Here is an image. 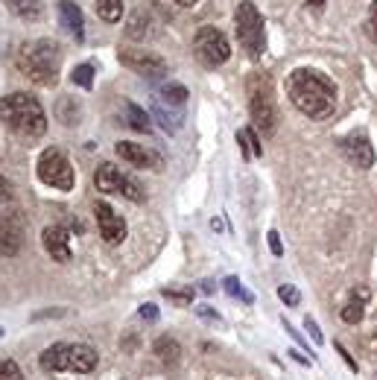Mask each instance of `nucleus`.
Segmentation results:
<instances>
[{"instance_id":"39","label":"nucleus","mask_w":377,"mask_h":380,"mask_svg":"<svg viewBox=\"0 0 377 380\" xmlns=\"http://www.w3.org/2000/svg\"><path fill=\"white\" fill-rule=\"evenodd\" d=\"M178 6H185V9H190V6H196V0H175Z\"/></svg>"},{"instance_id":"16","label":"nucleus","mask_w":377,"mask_h":380,"mask_svg":"<svg viewBox=\"0 0 377 380\" xmlns=\"http://www.w3.org/2000/svg\"><path fill=\"white\" fill-rule=\"evenodd\" d=\"M58 21H62V27L76 38V42L85 38V18H82V9H79L76 0H58Z\"/></svg>"},{"instance_id":"33","label":"nucleus","mask_w":377,"mask_h":380,"mask_svg":"<svg viewBox=\"0 0 377 380\" xmlns=\"http://www.w3.org/2000/svg\"><path fill=\"white\" fill-rule=\"evenodd\" d=\"M304 328L310 331V336H313V343H316V345H322V343H325V336H322V331H319V325H316V322H313V319H310V316L304 319Z\"/></svg>"},{"instance_id":"25","label":"nucleus","mask_w":377,"mask_h":380,"mask_svg":"<svg viewBox=\"0 0 377 380\" xmlns=\"http://www.w3.org/2000/svg\"><path fill=\"white\" fill-rule=\"evenodd\" d=\"M158 94H161V99H164V103H170V106H185L187 103V88L185 85H178V82H170V85H161V91H158Z\"/></svg>"},{"instance_id":"42","label":"nucleus","mask_w":377,"mask_h":380,"mask_svg":"<svg viewBox=\"0 0 377 380\" xmlns=\"http://www.w3.org/2000/svg\"><path fill=\"white\" fill-rule=\"evenodd\" d=\"M374 377H377V374H374Z\"/></svg>"},{"instance_id":"4","label":"nucleus","mask_w":377,"mask_h":380,"mask_svg":"<svg viewBox=\"0 0 377 380\" xmlns=\"http://www.w3.org/2000/svg\"><path fill=\"white\" fill-rule=\"evenodd\" d=\"M24 237H27V219L21 202H18L12 182L0 176V255L15 257L24 249Z\"/></svg>"},{"instance_id":"27","label":"nucleus","mask_w":377,"mask_h":380,"mask_svg":"<svg viewBox=\"0 0 377 380\" xmlns=\"http://www.w3.org/2000/svg\"><path fill=\"white\" fill-rule=\"evenodd\" d=\"M70 82L79 85V88H85V91H91L94 88V65H76L73 73H70Z\"/></svg>"},{"instance_id":"14","label":"nucleus","mask_w":377,"mask_h":380,"mask_svg":"<svg viewBox=\"0 0 377 380\" xmlns=\"http://www.w3.org/2000/svg\"><path fill=\"white\" fill-rule=\"evenodd\" d=\"M42 246L44 252L53 257L56 264H68L73 257V249H70V231L65 226H47L42 231Z\"/></svg>"},{"instance_id":"6","label":"nucleus","mask_w":377,"mask_h":380,"mask_svg":"<svg viewBox=\"0 0 377 380\" xmlns=\"http://www.w3.org/2000/svg\"><path fill=\"white\" fill-rule=\"evenodd\" d=\"M234 30H237V38H240V47L249 53V59L257 62L266 50V24L252 0H243L234 9Z\"/></svg>"},{"instance_id":"29","label":"nucleus","mask_w":377,"mask_h":380,"mask_svg":"<svg viewBox=\"0 0 377 380\" xmlns=\"http://www.w3.org/2000/svg\"><path fill=\"white\" fill-rule=\"evenodd\" d=\"M164 295L170 298V302H175L178 307L193 305V290H190V287H187V290H173V287H167V290H164Z\"/></svg>"},{"instance_id":"34","label":"nucleus","mask_w":377,"mask_h":380,"mask_svg":"<svg viewBox=\"0 0 377 380\" xmlns=\"http://www.w3.org/2000/svg\"><path fill=\"white\" fill-rule=\"evenodd\" d=\"M266 237H269V249H272V255H275V257H281V255H284V246H281V234H278V231H269Z\"/></svg>"},{"instance_id":"12","label":"nucleus","mask_w":377,"mask_h":380,"mask_svg":"<svg viewBox=\"0 0 377 380\" xmlns=\"http://www.w3.org/2000/svg\"><path fill=\"white\" fill-rule=\"evenodd\" d=\"M340 149L348 161L357 167V170H369L374 167V147H371V137L363 132V129H354L348 132L342 141H340Z\"/></svg>"},{"instance_id":"15","label":"nucleus","mask_w":377,"mask_h":380,"mask_svg":"<svg viewBox=\"0 0 377 380\" xmlns=\"http://www.w3.org/2000/svg\"><path fill=\"white\" fill-rule=\"evenodd\" d=\"M114 152L123 158L126 164H132V167H141V170H161L164 167V158L158 155V152H152V149H147L144 144H132V141H120L114 147Z\"/></svg>"},{"instance_id":"22","label":"nucleus","mask_w":377,"mask_h":380,"mask_svg":"<svg viewBox=\"0 0 377 380\" xmlns=\"http://www.w3.org/2000/svg\"><path fill=\"white\" fill-rule=\"evenodd\" d=\"M126 117H129V126L135 129V132H149L152 129V117L141 109V106H135V103H129V99H126Z\"/></svg>"},{"instance_id":"24","label":"nucleus","mask_w":377,"mask_h":380,"mask_svg":"<svg viewBox=\"0 0 377 380\" xmlns=\"http://www.w3.org/2000/svg\"><path fill=\"white\" fill-rule=\"evenodd\" d=\"M152 117H155L167 132H178V129H182V114H178V111H167L161 103L152 106Z\"/></svg>"},{"instance_id":"10","label":"nucleus","mask_w":377,"mask_h":380,"mask_svg":"<svg viewBox=\"0 0 377 380\" xmlns=\"http://www.w3.org/2000/svg\"><path fill=\"white\" fill-rule=\"evenodd\" d=\"M193 53L205 68H220L231 59V44L223 30L216 27H202L193 38Z\"/></svg>"},{"instance_id":"2","label":"nucleus","mask_w":377,"mask_h":380,"mask_svg":"<svg viewBox=\"0 0 377 380\" xmlns=\"http://www.w3.org/2000/svg\"><path fill=\"white\" fill-rule=\"evenodd\" d=\"M0 120L9 132H15L24 141H35L47 132V114L38 103V97L30 91H15L9 97H0Z\"/></svg>"},{"instance_id":"28","label":"nucleus","mask_w":377,"mask_h":380,"mask_svg":"<svg viewBox=\"0 0 377 380\" xmlns=\"http://www.w3.org/2000/svg\"><path fill=\"white\" fill-rule=\"evenodd\" d=\"M223 287H225V293H228V295H234V298H243L246 305H252V302H254V298H252V293H246V290H243V284L237 281V278H225V281H223Z\"/></svg>"},{"instance_id":"38","label":"nucleus","mask_w":377,"mask_h":380,"mask_svg":"<svg viewBox=\"0 0 377 380\" xmlns=\"http://www.w3.org/2000/svg\"><path fill=\"white\" fill-rule=\"evenodd\" d=\"M307 6H313L316 12H322L325 9V0H307Z\"/></svg>"},{"instance_id":"9","label":"nucleus","mask_w":377,"mask_h":380,"mask_svg":"<svg viewBox=\"0 0 377 380\" xmlns=\"http://www.w3.org/2000/svg\"><path fill=\"white\" fill-rule=\"evenodd\" d=\"M35 173H38V178H42V182H44L47 188H53V190H62V193L73 190L76 176H73V167H70L68 155H65L62 149L47 147L42 155H38Z\"/></svg>"},{"instance_id":"21","label":"nucleus","mask_w":377,"mask_h":380,"mask_svg":"<svg viewBox=\"0 0 377 380\" xmlns=\"http://www.w3.org/2000/svg\"><path fill=\"white\" fill-rule=\"evenodd\" d=\"M4 4H6L9 12H15L18 18H24V21H38L42 12H44L38 0H4Z\"/></svg>"},{"instance_id":"40","label":"nucleus","mask_w":377,"mask_h":380,"mask_svg":"<svg viewBox=\"0 0 377 380\" xmlns=\"http://www.w3.org/2000/svg\"><path fill=\"white\" fill-rule=\"evenodd\" d=\"M287 354H290V357H292V360H299V363H307V360H304V357H302V354H299V351H287Z\"/></svg>"},{"instance_id":"36","label":"nucleus","mask_w":377,"mask_h":380,"mask_svg":"<svg viewBox=\"0 0 377 380\" xmlns=\"http://www.w3.org/2000/svg\"><path fill=\"white\" fill-rule=\"evenodd\" d=\"M336 351H340V354H342V360H345V363H348V366H351V369L357 372V363H354V357H351V354L345 351V345H340V343H336Z\"/></svg>"},{"instance_id":"26","label":"nucleus","mask_w":377,"mask_h":380,"mask_svg":"<svg viewBox=\"0 0 377 380\" xmlns=\"http://www.w3.org/2000/svg\"><path fill=\"white\" fill-rule=\"evenodd\" d=\"M56 114H58V120H62L65 126L79 123V106H76V99L62 97V99H58V106H56Z\"/></svg>"},{"instance_id":"35","label":"nucleus","mask_w":377,"mask_h":380,"mask_svg":"<svg viewBox=\"0 0 377 380\" xmlns=\"http://www.w3.org/2000/svg\"><path fill=\"white\" fill-rule=\"evenodd\" d=\"M137 313H141V319H149V322H155V319H158V310H155V305H144V307L137 310Z\"/></svg>"},{"instance_id":"23","label":"nucleus","mask_w":377,"mask_h":380,"mask_svg":"<svg viewBox=\"0 0 377 380\" xmlns=\"http://www.w3.org/2000/svg\"><path fill=\"white\" fill-rule=\"evenodd\" d=\"M97 15L106 24H117L123 18V0H97Z\"/></svg>"},{"instance_id":"3","label":"nucleus","mask_w":377,"mask_h":380,"mask_svg":"<svg viewBox=\"0 0 377 380\" xmlns=\"http://www.w3.org/2000/svg\"><path fill=\"white\" fill-rule=\"evenodd\" d=\"M18 68L38 85H56L58 68H62V47L53 38H35L18 50Z\"/></svg>"},{"instance_id":"20","label":"nucleus","mask_w":377,"mask_h":380,"mask_svg":"<svg viewBox=\"0 0 377 380\" xmlns=\"http://www.w3.org/2000/svg\"><path fill=\"white\" fill-rule=\"evenodd\" d=\"M152 351L158 354V360H161L164 366H175L178 360H182V345H178L173 336H158Z\"/></svg>"},{"instance_id":"31","label":"nucleus","mask_w":377,"mask_h":380,"mask_svg":"<svg viewBox=\"0 0 377 380\" xmlns=\"http://www.w3.org/2000/svg\"><path fill=\"white\" fill-rule=\"evenodd\" d=\"M0 380H24L15 360H0Z\"/></svg>"},{"instance_id":"17","label":"nucleus","mask_w":377,"mask_h":380,"mask_svg":"<svg viewBox=\"0 0 377 380\" xmlns=\"http://www.w3.org/2000/svg\"><path fill=\"white\" fill-rule=\"evenodd\" d=\"M366 302H369V290H366V287L354 290L351 298H348V305L340 310L342 322H345V325H360L363 316H366Z\"/></svg>"},{"instance_id":"41","label":"nucleus","mask_w":377,"mask_h":380,"mask_svg":"<svg viewBox=\"0 0 377 380\" xmlns=\"http://www.w3.org/2000/svg\"><path fill=\"white\" fill-rule=\"evenodd\" d=\"M371 348H374V354H377V328H374V333H371Z\"/></svg>"},{"instance_id":"1","label":"nucleus","mask_w":377,"mask_h":380,"mask_svg":"<svg viewBox=\"0 0 377 380\" xmlns=\"http://www.w3.org/2000/svg\"><path fill=\"white\" fill-rule=\"evenodd\" d=\"M287 97L310 120H328L336 109V85L313 68H295L287 76Z\"/></svg>"},{"instance_id":"5","label":"nucleus","mask_w":377,"mask_h":380,"mask_svg":"<svg viewBox=\"0 0 377 380\" xmlns=\"http://www.w3.org/2000/svg\"><path fill=\"white\" fill-rule=\"evenodd\" d=\"M100 363V354L85 343H53L42 351L38 366L44 372H73V374H88Z\"/></svg>"},{"instance_id":"19","label":"nucleus","mask_w":377,"mask_h":380,"mask_svg":"<svg viewBox=\"0 0 377 380\" xmlns=\"http://www.w3.org/2000/svg\"><path fill=\"white\" fill-rule=\"evenodd\" d=\"M237 144H240V149H243V155L249 158V161L264 155V144H261V137H257V132L252 126L237 129Z\"/></svg>"},{"instance_id":"32","label":"nucleus","mask_w":377,"mask_h":380,"mask_svg":"<svg viewBox=\"0 0 377 380\" xmlns=\"http://www.w3.org/2000/svg\"><path fill=\"white\" fill-rule=\"evenodd\" d=\"M366 32L369 38L377 44V0H371V6H369V21H366Z\"/></svg>"},{"instance_id":"30","label":"nucleus","mask_w":377,"mask_h":380,"mask_svg":"<svg viewBox=\"0 0 377 380\" xmlns=\"http://www.w3.org/2000/svg\"><path fill=\"white\" fill-rule=\"evenodd\" d=\"M278 295H281V302H287L290 307H299L302 305V293L295 290L292 284H281V287H278Z\"/></svg>"},{"instance_id":"18","label":"nucleus","mask_w":377,"mask_h":380,"mask_svg":"<svg viewBox=\"0 0 377 380\" xmlns=\"http://www.w3.org/2000/svg\"><path fill=\"white\" fill-rule=\"evenodd\" d=\"M155 30H152V15L147 9H137L132 18H129V27H126V35L132 38V42H144V38H149Z\"/></svg>"},{"instance_id":"8","label":"nucleus","mask_w":377,"mask_h":380,"mask_svg":"<svg viewBox=\"0 0 377 380\" xmlns=\"http://www.w3.org/2000/svg\"><path fill=\"white\" fill-rule=\"evenodd\" d=\"M94 188L100 193H114V196H123L129 202H147V190L135 182L132 176H126L117 164L111 161H103L100 167L94 170Z\"/></svg>"},{"instance_id":"11","label":"nucleus","mask_w":377,"mask_h":380,"mask_svg":"<svg viewBox=\"0 0 377 380\" xmlns=\"http://www.w3.org/2000/svg\"><path fill=\"white\" fill-rule=\"evenodd\" d=\"M117 59H120V65H126L144 79H161L167 73V62L152 50H120Z\"/></svg>"},{"instance_id":"7","label":"nucleus","mask_w":377,"mask_h":380,"mask_svg":"<svg viewBox=\"0 0 377 380\" xmlns=\"http://www.w3.org/2000/svg\"><path fill=\"white\" fill-rule=\"evenodd\" d=\"M249 111L254 120V129L264 132V137H272L278 129V109H275V97L269 88V79L254 76L249 85Z\"/></svg>"},{"instance_id":"37","label":"nucleus","mask_w":377,"mask_h":380,"mask_svg":"<svg viewBox=\"0 0 377 380\" xmlns=\"http://www.w3.org/2000/svg\"><path fill=\"white\" fill-rule=\"evenodd\" d=\"M199 316H205V319H214V322H220V313H214V310H208V307H199Z\"/></svg>"},{"instance_id":"13","label":"nucleus","mask_w":377,"mask_h":380,"mask_svg":"<svg viewBox=\"0 0 377 380\" xmlns=\"http://www.w3.org/2000/svg\"><path fill=\"white\" fill-rule=\"evenodd\" d=\"M94 216H97V226H100V234L109 246H120L126 240V219L117 214L109 202H94Z\"/></svg>"}]
</instances>
